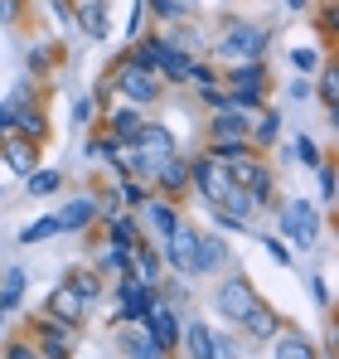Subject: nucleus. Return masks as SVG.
I'll return each mask as SVG.
<instances>
[{"mask_svg":"<svg viewBox=\"0 0 339 359\" xmlns=\"http://www.w3.org/2000/svg\"><path fill=\"white\" fill-rule=\"evenodd\" d=\"M112 88H121V97H126L131 107H146V102H155V97H160V78H155L151 68L131 63V59H116Z\"/></svg>","mask_w":339,"mask_h":359,"instance_id":"nucleus-1","label":"nucleus"},{"mask_svg":"<svg viewBox=\"0 0 339 359\" xmlns=\"http://www.w3.org/2000/svg\"><path fill=\"white\" fill-rule=\"evenodd\" d=\"M267 44H272L267 29H257V25H228L219 54L223 59H237V63H257V59H267Z\"/></svg>","mask_w":339,"mask_h":359,"instance_id":"nucleus-2","label":"nucleus"},{"mask_svg":"<svg viewBox=\"0 0 339 359\" xmlns=\"http://www.w3.org/2000/svg\"><path fill=\"white\" fill-rule=\"evenodd\" d=\"M282 233L296 248H310V243L320 238V214H315L310 199H286L282 204Z\"/></svg>","mask_w":339,"mask_h":359,"instance_id":"nucleus-3","label":"nucleus"},{"mask_svg":"<svg viewBox=\"0 0 339 359\" xmlns=\"http://www.w3.org/2000/svg\"><path fill=\"white\" fill-rule=\"evenodd\" d=\"M116 345L131 359H170V350L146 330V320H116Z\"/></svg>","mask_w":339,"mask_h":359,"instance_id":"nucleus-4","label":"nucleus"},{"mask_svg":"<svg viewBox=\"0 0 339 359\" xmlns=\"http://www.w3.org/2000/svg\"><path fill=\"white\" fill-rule=\"evenodd\" d=\"M189 184L209 199V204H223V194L233 189V180H228V165L219 161H209V156H199V161H189Z\"/></svg>","mask_w":339,"mask_h":359,"instance_id":"nucleus-5","label":"nucleus"},{"mask_svg":"<svg viewBox=\"0 0 339 359\" xmlns=\"http://www.w3.org/2000/svg\"><path fill=\"white\" fill-rule=\"evenodd\" d=\"M165 252H170V267L179 272V277H194L199 272V233L194 229H184V224H174L165 233Z\"/></svg>","mask_w":339,"mask_h":359,"instance_id":"nucleus-6","label":"nucleus"},{"mask_svg":"<svg viewBox=\"0 0 339 359\" xmlns=\"http://www.w3.org/2000/svg\"><path fill=\"white\" fill-rule=\"evenodd\" d=\"M116 301H121V316L116 320H146V311L155 306V287H146V282H136V277H121L116 282Z\"/></svg>","mask_w":339,"mask_h":359,"instance_id":"nucleus-7","label":"nucleus"},{"mask_svg":"<svg viewBox=\"0 0 339 359\" xmlns=\"http://www.w3.org/2000/svg\"><path fill=\"white\" fill-rule=\"evenodd\" d=\"M223 83H228L223 93H233V97H257V102H262V88H267V68H262V59H257V63H233Z\"/></svg>","mask_w":339,"mask_h":359,"instance_id":"nucleus-8","label":"nucleus"},{"mask_svg":"<svg viewBox=\"0 0 339 359\" xmlns=\"http://www.w3.org/2000/svg\"><path fill=\"white\" fill-rule=\"evenodd\" d=\"M146 330L165 345L170 355L179 350V306H170V301H155L151 311H146Z\"/></svg>","mask_w":339,"mask_h":359,"instance_id":"nucleus-9","label":"nucleus"},{"mask_svg":"<svg viewBox=\"0 0 339 359\" xmlns=\"http://www.w3.org/2000/svg\"><path fill=\"white\" fill-rule=\"evenodd\" d=\"M252 306H257V292H252L247 277H228L223 287H219V311H223L228 320H242Z\"/></svg>","mask_w":339,"mask_h":359,"instance_id":"nucleus-10","label":"nucleus"},{"mask_svg":"<svg viewBox=\"0 0 339 359\" xmlns=\"http://www.w3.org/2000/svg\"><path fill=\"white\" fill-rule=\"evenodd\" d=\"M0 151H5V165H10L15 175H29V170H39V151H34V141H29V136L10 131V136H0Z\"/></svg>","mask_w":339,"mask_h":359,"instance_id":"nucleus-11","label":"nucleus"},{"mask_svg":"<svg viewBox=\"0 0 339 359\" xmlns=\"http://www.w3.org/2000/svg\"><path fill=\"white\" fill-rule=\"evenodd\" d=\"M44 311H49L54 320H63V325H78V320L88 316V301H83L78 292H73V287H68V282H63V287H54V292H49Z\"/></svg>","mask_w":339,"mask_h":359,"instance_id":"nucleus-12","label":"nucleus"},{"mask_svg":"<svg viewBox=\"0 0 339 359\" xmlns=\"http://www.w3.org/2000/svg\"><path fill=\"white\" fill-rule=\"evenodd\" d=\"M54 219H58V229H73V233H78V229H88V224L97 219V199H92V194H73Z\"/></svg>","mask_w":339,"mask_h":359,"instance_id":"nucleus-13","label":"nucleus"},{"mask_svg":"<svg viewBox=\"0 0 339 359\" xmlns=\"http://www.w3.org/2000/svg\"><path fill=\"white\" fill-rule=\"evenodd\" d=\"M151 180L160 184V194H184V189H189V161H184V156H165Z\"/></svg>","mask_w":339,"mask_h":359,"instance_id":"nucleus-14","label":"nucleus"},{"mask_svg":"<svg viewBox=\"0 0 339 359\" xmlns=\"http://www.w3.org/2000/svg\"><path fill=\"white\" fill-rule=\"evenodd\" d=\"M242 330H247L252 340H277V335H282V316H277L272 306H262V301H257V306L242 316Z\"/></svg>","mask_w":339,"mask_h":359,"instance_id":"nucleus-15","label":"nucleus"},{"mask_svg":"<svg viewBox=\"0 0 339 359\" xmlns=\"http://www.w3.org/2000/svg\"><path fill=\"white\" fill-rule=\"evenodd\" d=\"M126 277H136V282H146V287L160 282V252H155L146 238L131 248V272H126Z\"/></svg>","mask_w":339,"mask_h":359,"instance_id":"nucleus-16","label":"nucleus"},{"mask_svg":"<svg viewBox=\"0 0 339 359\" xmlns=\"http://www.w3.org/2000/svg\"><path fill=\"white\" fill-rule=\"evenodd\" d=\"M179 345H189V359H214V330L204 320H179Z\"/></svg>","mask_w":339,"mask_h":359,"instance_id":"nucleus-17","label":"nucleus"},{"mask_svg":"<svg viewBox=\"0 0 339 359\" xmlns=\"http://www.w3.org/2000/svg\"><path fill=\"white\" fill-rule=\"evenodd\" d=\"M102 219H107V233H112V243H121V248H136V243H141V229H136V219H131V214H121L112 199L102 204Z\"/></svg>","mask_w":339,"mask_h":359,"instance_id":"nucleus-18","label":"nucleus"},{"mask_svg":"<svg viewBox=\"0 0 339 359\" xmlns=\"http://www.w3.org/2000/svg\"><path fill=\"white\" fill-rule=\"evenodd\" d=\"M228 180H233L237 189H257V184L267 180V165L257 161V151H247V156H237V161H228Z\"/></svg>","mask_w":339,"mask_h":359,"instance_id":"nucleus-19","label":"nucleus"},{"mask_svg":"<svg viewBox=\"0 0 339 359\" xmlns=\"http://www.w3.org/2000/svg\"><path fill=\"white\" fill-rule=\"evenodd\" d=\"M141 126H146L141 107H116V112H112V136L121 141V146H131V141L141 136Z\"/></svg>","mask_w":339,"mask_h":359,"instance_id":"nucleus-20","label":"nucleus"},{"mask_svg":"<svg viewBox=\"0 0 339 359\" xmlns=\"http://www.w3.org/2000/svg\"><path fill=\"white\" fill-rule=\"evenodd\" d=\"M272 359H320V355H315V345H310L305 335L282 330V335H277V350H272Z\"/></svg>","mask_w":339,"mask_h":359,"instance_id":"nucleus-21","label":"nucleus"},{"mask_svg":"<svg viewBox=\"0 0 339 359\" xmlns=\"http://www.w3.org/2000/svg\"><path fill=\"white\" fill-rule=\"evenodd\" d=\"M68 287L88 301V306L102 297V277H97V267H68Z\"/></svg>","mask_w":339,"mask_h":359,"instance_id":"nucleus-22","label":"nucleus"},{"mask_svg":"<svg viewBox=\"0 0 339 359\" xmlns=\"http://www.w3.org/2000/svg\"><path fill=\"white\" fill-rule=\"evenodd\" d=\"M252 151V141L247 136H228V141H209V161H219V165H228V161H237V156H247Z\"/></svg>","mask_w":339,"mask_h":359,"instance_id":"nucleus-23","label":"nucleus"},{"mask_svg":"<svg viewBox=\"0 0 339 359\" xmlns=\"http://www.w3.org/2000/svg\"><path fill=\"white\" fill-rule=\"evenodd\" d=\"M223 238L219 233H199V272H219L223 267Z\"/></svg>","mask_w":339,"mask_h":359,"instance_id":"nucleus-24","label":"nucleus"},{"mask_svg":"<svg viewBox=\"0 0 339 359\" xmlns=\"http://www.w3.org/2000/svg\"><path fill=\"white\" fill-rule=\"evenodd\" d=\"M214 141H228V136H247V117L242 112H233V107H219V117H214Z\"/></svg>","mask_w":339,"mask_h":359,"instance_id":"nucleus-25","label":"nucleus"},{"mask_svg":"<svg viewBox=\"0 0 339 359\" xmlns=\"http://www.w3.org/2000/svg\"><path fill=\"white\" fill-rule=\"evenodd\" d=\"M146 219H151V229H155L160 238L179 224V214H174V204H170V199H146Z\"/></svg>","mask_w":339,"mask_h":359,"instance_id":"nucleus-26","label":"nucleus"},{"mask_svg":"<svg viewBox=\"0 0 339 359\" xmlns=\"http://www.w3.org/2000/svg\"><path fill=\"white\" fill-rule=\"evenodd\" d=\"M25 297V272L20 267H5V277H0V311H15Z\"/></svg>","mask_w":339,"mask_h":359,"instance_id":"nucleus-27","label":"nucleus"},{"mask_svg":"<svg viewBox=\"0 0 339 359\" xmlns=\"http://www.w3.org/2000/svg\"><path fill=\"white\" fill-rule=\"evenodd\" d=\"M277 136H282V117H277V112H262V117L252 121V131H247L252 146H272Z\"/></svg>","mask_w":339,"mask_h":359,"instance_id":"nucleus-28","label":"nucleus"},{"mask_svg":"<svg viewBox=\"0 0 339 359\" xmlns=\"http://www.w3.org/2000/svg\"><path fill=\"white\" fill-rule=\"evenodd\" d=\"M54 233H63V229H58V219L49 214V219H34V224H25V229H20V243H25V248H34V243H49Z\"/></svg>","mask_w":339,"mask_h":359,"instance_id":"nucleus-29","label":"nucleus"},{"mask_svg":"<svg viewBox=\"0 0 339 359\" xmlns=\"http://www.w3.org/2000/svg\"><path fill=\"white\" fill-rule=\"evenodd\" d=\"M291 161H300V165H310V170L325 165V156H320V146H315L310 136H296V141H291Z\"/></svg>","mask_w":339,"mask_h":359,"instance_id":"nucleus-30","label":"nucleus"},{"mask_svg":"<svg viewBox=\"0 0 339 359\" xmlns=\"http://www.w3.org/2000/svg\"><path fill=\"white\" fill-rule=\"evenodd\" d=\"M97 272H131V248L107 243V248H102V267H97Z\"/></svg>","mask_w":339,"mask_h":359,"instance_id":"nucleus-31","label":"nucleus"},{"mask_svg":"<svg viewBox=\"0 0 339 359\" xmlns=\"http://www.w3.org/2000/svg\"><path fill=\"white\" fill-rule=\"evenodd\" d=\"M83 29L92 39H107V25H102V0H83Z\"/></svg>","mask_w":339,"mask_h":359,"instance_id":"nucleus-32","label":"nucleus"},{"mask_svg":"<svg viewBox=\"0 0 339 359\" xmlns=\"http://www.w3.org/2000/svg\"><path fill=\"white\" fill-rule=\"evenodd\" d=\"M320 102H325V112L335 117V107H339V68H325V73H320Z\"/></svg>","mask_w":339,"mask_h":359,"instance_id":"nucleus-33","label":"nucleus"},{"mask_svg":"<svg viewBox=\"0 0 339 359\" xmlns=\"http://www.w3.org/2000/svg\"><path fill=\"white\" fill-rule=\"evenodd\" d=\"M116 151H121V141H116L112 131H102V136L88 141V156H92V161H116Z\"/></svg>","mask_w":339,"mask_h":359,"instance_id":"nucleus-34","label":"nucleus"},{"mask_svg":"<svg viewBox=\"0 0 339 359\" xmlns=\"http://www.w3.org/2000/svg\"><path fill=\"white\" fill-rule=\"evenodd\" d=\"M29 194H54L58 184H63V175H58V170H29Z\"/></svg>","mask_w":339,"mask_h":359,"instance_id":"nucleus-35","label":"nucleus"},{"mask_svg":"<svg viewBox=\"0 0 339 359\" xmlns=\"http://www.w3.org/2000/svg\"><path fill=\"white\" fill-rule=\"evenodd\" d=\"M116 194H121V204H131V209H141V204L151 199V194L141 189V180H136V175H121V189H116Z\"/></svg>","mask_w":339,"mask_h":359,"instance_id":"nucleus-36","label":"nucleus"},{"mask_svg":"<svg viewBox=\"0 0 339 359\" xmlns=\"http://www.w3.org/2000/svg\"><path fill=\"white\" fill-rule=\"evenodd\" d=\"M151 10H155L160 20L174 25V20H184V15H189V0H151Z\"/></svg>","mask_w":339,"mask_h":359,"instance_id":"nucleus-37","label":"nucleus"},{"mask_svg":"<svg viewBox=\"0 0 339 359\" xmlns=\"http://www.w3.org/2000/svg\"><path fill=\"white\" fill-rule=\"evenodd\" d=\"M5 359H44V355H39L29 340H10V345H5Z\"/></svg>","mask_w":339,"mask_h":359,"instance_id":"nucleus-38","label":"nucleus"},{"mask_svg":"<svg viewBox=\"0 0 339 359\" xmlns=\"http://www.w3.org/2000/svg\"><path fill=\"white\" fill-rule=\"evenodd\" d=\"M189 83H199V88H209V83H219V73H214L209 63H189Z\"/></svg>","mask_w":339,"mask_h":359,"instance_id":"nucleus-39","label":"nucleus"},{"mask_svg":"<svg viewBox=\"0 0 339 359\" xmlns=\"http://www.w3.org/2000/svg\"><path fill=\"white\" fill-rule=\"evenodd\" d=\"M25 59H29V68H34V73H49V63H54V49H29Z\"/></svg>","mask_w":339,"mask_h":359,"instance_id":"nucleus-40","label":"nucleus"},{"mask_svg":"<svg viewBox=\"0 0 339 359\" xmlns=\"http://www.w3.org/2000/svg\"><path fill=\"white\" fill-rule=\"evenodd\" d=\"M291 63H296L300 73H310V68H320V54H315V49H296V54H291Z\"/></svg>","mask_w":339,"mask_h":359,"instance_id":"nucleus-41","label":"nucleus"},{"mask_svg":"<svg viewBox=\"0 0 339 359\" xmlns=\"http://www.w3.org/2000/svg\"><path fill=\"white\" fill-rule=\"evenodd\" d=\"M25 15V0H0V25H15Z\"/></svg>","mask_w":339,"mask_h":359,"instance_id":"nucleus-42","label":"nucleus"},{"mask_svg":"<svg viewBox=\"0 0 339 359\" xmlns=\"http://www.w3.org/2000/svg\"><path fill=\"white\" fill-rule=\"evenodd\" d=\"M214 359H237V345L228 335H219V330H214Z\"/></svg>","mask_w":339,"mask_h":359,"instance_id":"nucleus-43","label":"nucleus"},{"mask_svg":"<svg viewBox=\"0 0 339 359\" xmlns=\"http://www.w3.org/2000/svg\"><path fill=\"white\" fill-rule=\"evenodd\" d=\"M320 189H325L320 199H325V204H335V165H320Z\"/></svg>","mask_w":339,"mask_h":359,"instance_id":"nucleus-44","label":"nucleus"},{"mask_svg":"<svg viewBox=\"0 0 339 359\" xmlns=\"http://www.w3.org/2000/svg\"><path fill=\"white\" fill-rule=\"evenodd\" d=\"M214 219H219V229H223V233H242V224H247V219H237V214H223V209H214Z\"/></svg>","mask_w":339,"mask_h":359,"instance_id":"nucleus-45","label":"nucleus"},{"mask_svg":"<svg viewBox=\"0 0 339 359\" xmlns=\"http://www.w3.org/2000/svg\"><path fill=\"white\" fill-rule=\"evenodd\" d=\"M73 121H92V97H78L73 102Z\"/></svg>","mask_w":339,"mask_h":359,"instance_id":"nucleus-46","label":"nucleus"},{"mask_svg":"<svg viewBox=\"0 0 339 359\" xmlns=\"http://www.w3.org/2000/svg\"><path fill=\"white\" fill-rule=\"evenodd\" d=\"M262 248L277 257V262H291V252H286V243H277V238H262Z\"/></svg>","mask_w":339,"mask_h":359,"instance_id":"nucleus-47","label":"nucleus"},{"mask_svg":"<svg viewBox=\"0 0 339 359\" xmlns=\"http://www.w3.org/2000/svg\"><path fill=\"white\" fill-rule=\"evenodd\" d=\"M320 25H325V34H335V25H339V10H335V5H325V15H320Z\"/></svg>","mask_w":339,"mask_h":359,"instance_id":"nucleus-48","label":"nucleus"},{"mask_svg":"<svg viewBox=\"0 0 339 359\" xmlns=\"http://www.w3.org/2000/svg\"><path fill=\"white\" fill-rule=\"evenodd\" d=\"M305 5H310V0H286V10H305Z\"/></svg>","mask_w":339,"mask_h":359,"instance_id":"nucleus-49","label":"nucleus"},{"mask_svg":"<svg viewBox=\"0 0 339 359\" xmlns=\"http://www.w3.org/2000/svg\"><path fill=\"white\" fill-rule=\"evenodd\" d=\"M0 325H5V311H0Z\"/></svg>","mask_w":339,"mask_h":359,"instance_id":"nucleus-50","label":"nucleus"}]
</instances>
